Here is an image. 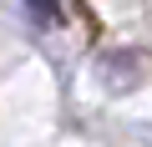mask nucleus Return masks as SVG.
Returning <instances> with one entry per match:
<instances>
[{
    "label": "nucleus",
    "mask_w": 152,
    "mask_h": 147,
    "mask_svg": "<svg viewBox=\"0 0 152 147\" xmlns=\"http://www.w3.org/2000/svg\"><path fill=\"white\" fill-rule=\"evenodd\" d=\"M26 5H31V15H41L46 26L56 20V0H26Z\"/></svg>",
    "instance_id": "obj_1"
}]
</instances>
